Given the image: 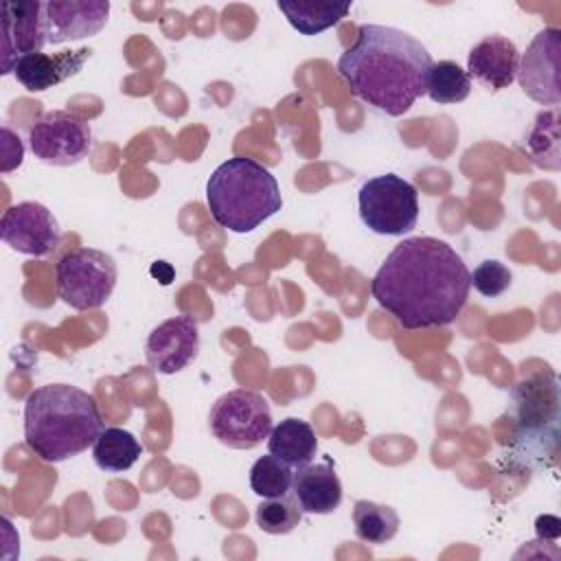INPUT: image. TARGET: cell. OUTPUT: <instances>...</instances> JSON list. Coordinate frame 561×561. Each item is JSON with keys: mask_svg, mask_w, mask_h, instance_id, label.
<instances>
[{"mask_svg": "<svg viewBox=\"0 0 561 561\" xmlns=\"http://www.w3.org/2000/svg\"><path fill=\"white\" fill-rule=\"evenodd\" d=\"M471 272L462 256L436 237L399 241L370 280V294L403 329L451 324L467 305Z\"/></svg>", "mask_w": 561, "mask_h": 561, "instance_id": "obj_1", "label": "cell"}, {"mask_svg": "<svg viewBox=\"0 0 561 561\" xmlns=\"http://www.w3.org/2000/svg\"><path fill=\"white\" fill-rule=\"evenodd\" d=\"M430 66L432 55L416 37L381 24H362L337 59L351 92L386 116L405 114L425 94Z\"/></svg>", "mask_w": 561, "mask_h": 561, "instance_id": "obj_2", "label": "cell"}, {"mask_svg": "<svg viewBox=\"0 0 561 561\" xmlns=\"http://www.w3.org/2000/svg\"><path fill=\"white\" fill-rule=\"evenodd\" d=\"M103 432L92 394L70 383H48L24 401V440L44 462H61L85 451Z\"/></svg>", "mask_w": 561, "mask_h": 561, "instance_id": "obj_3", "label": "cell"}, {"mask_svg": "<svg viewBox=\"0 0 561 561\" xmlns=\"http://www.w3.org/2000/svg\"><path fill=\"white\" fill-rule=\"evenodd\" d=\"M206 204L213 219L230 232H252L283 206L280 188L267 167L234 156L221 162L206 182Z\"/></svg>", "mask_w": 561, "mask_h": 561, "instance_id": "obj_4", "label": "cell"}, {"mask_svg": "<svg viewBox=\"0 0 561 561\" xmlns=\"http://www.w3.org/2000/svg\"><path fill=\"white\" fill-rule=\"evenodd\" d=\"M513 419L508 456L530 469L557 462L561 440V386L552 370L530 375L511 388Z\"/></svg>", "mask_w": 561, "mask_h": 561, "instance_id": "obj_5", "label": "cell"}, {"mask_svg": "<svg viewBox=\"0 0 561 561\" xmlns=\"http://www.w3.org/2000/svg\"><path fill=\"white\" fill-rule=\"evenodd\" d=\"M114 259L96 248H72L55 263L57 296L77 311L99 309L116 287Z\"/></svg>", "mask_w": 561, "mask_h": 561, "instance_id": "obj_6", "label": "cell"}, {"mask_svg": "<svg viewBox=\"0 0 561 561\" xmlns=\"http://www.w3.org/2000/svg\"><path fill=\"white\" fill-rule=\"evenodd\" d=\"M357 204L364 226L375 234L401 237L416 228V186L397 173H383L366 180L359 188Z\"/></svg>", "mask_w": 561, "mask_h": 561, "instance_id": "obj_7", "label": "cell"}, {"mask_svg": "<svg viewBox=\"0 0 561 561\" xmlns=\"http://www.w3.org/2000/svg\"><path fill=\"white\" fill-rule=\"evenodd\" d=\"M213 436L230 449H252L272 432V410L267 401L245 388L221 394L208 414Z\"/></svg>", "mask_w": 561, "mask_h": 561, "instance_id": "obj_8", "label": "cell"}, {"mask_svg": "<svg viewBox=\"0 0 561 561\" xmlns=\"http://www.w3.org/2000/svg\"><path fill=\"white\" fill-rule=\"evenodd\" d=\"M28 145L37 160L55 167L81 162L92 149L90 123L68 110H50L28 127Z\"/></svg>", "mask_w": 561, "mask_h": 561, "instance_id": "obj_9", "label": "cell"}, {"mask_svg": "<svg viewBox=\"0 0 561 561\" xmlns=\"http://www.w3.org/2000/svg\"><path fill=\"white\" fill-rule=\"evenodd\" d=\"M559 61H561V31L543 28L528 44L519 57L517 79L524 94L541 105H557L559 92Z\"/></svg>", "mask_w": 561, "mask_h": 561, "instance_id": "obj_10", "label": "cell"}, {"mask_svg": "<svg viewBox=\"0 0 561 561\" xmlns=\"http://www.w3.org/2000/svg\"><path fill=\"white\" fill-rule=\"evenodd\" d=\"M0 237L15 252L46 256L59 243V226L53 213L39 202H20L4 210Z\"/></svg>", "mask_w": 561, "mask_h": 561, "instance_id": "obj_11", "label": "cell"}, {"mask_svg": "<svg viewBox=\"0 0 561 561\" xmlns=\"http://www.w3.org/2000/svg\"><path fill=\"white\" fill-rule=\"evenodd\" d=\"M46 44V2L18 0L2 4V75L13 72L20 57L42 53Z\"/></svg>", "mask_w": 561, "mask_h": 561, "instance_id": "obj_12", "label": "cell"}, {"mask_svg": "<svg viewBox=\"0 0 561 561\" xmlns=\"http://www.w3.org/2000/svg\"><path fill=\"white\" fill-rule=\"evenodd\" d=\"M199 351V329L191 316H175L160 322L147 337L145 355L151 370L175 375L186 368Z\"/></svg>", "mask_w": 561, "mask_h": 561, "instance_id": "obj_13", "label": "cell"}, {"mask_svg": "<svg viewBox=\"0 0 561 561\" xmlns=\"http://www.w3.org/2000/svg\"><path fill=\"white\" fill-rule=\"evenodd\" d=\"M110 15L107 0H50L46 2V39L59 46L70 39L96 35Z\"/></svg>", "mask_w": 561, "mask_h": 561, "instance_id": "obj_14", "label": "cell"}, {"mask_svg": "<svg viewBox=\"0 0 561 561\" xmlns=\"http://www.w3.org/2000/svg\"><path fill=\"white\" fill-rule=\"evenodd\" d=\"M519 68V50L504 35H486L467 57V75L476 77L489 90L508 88Z\"/></svg>", "mask_w": 561, "mask_h": 561, "instance_id": "obj_15", "label": "cell"}, {"mask_svg": "<svg viewBox=\"0 0 561 561\" xmlns=\"http://www.w3.org/2000/svg\"><path fill=\"white\" fill-rule=\"evenodd\" d=\"M90 55H92L90 48L61 50L55 55L28 53L18 59V64L13 66V75L22 83V88H26L28 92H44L75 77L83 68Z\"/></svg>", "mask_w": 561, "mask_h": 561, "instance_id": "obj_16", "label": "cell"}, {"mask_svg": "<svg viewBox=\"0 0 561 561\" xmlns=\"http://www.w3.org/2000/svg\"><path fill=\"white\" fill-rule=\"evenodd\" d=\"M291 491L302 513L327 515L333 513L342 502V482L331 460L298 467L291 480Z\"/></svg>", "mask_w": 561, "mask_h": 561, "instance_id": "obj_17", "label": "cell"}, {"mask_svg": "<svg viewBox=\"0 0 561 561\" xmlns=\"http://www.w3.org/2000/svg\"><path fill=\"white\" fill-rule=\"evenodd\" d=\"M267 449L289 467L298 469L316 458L318 438L307 421L289 416L272 427L267 436Z\"/></svg>", "mask_w": 561, "mask_h": 561, "instance_id": "obj_18", "label": "cell"}, {"mask_svg": "<svg viewBox=\"0 0 561 561\" xmlns=\"http://www.w3.org/2000/svg\"><path fill=\"white\" fill-rule=\"evenodd\" d=\"M142 454L140 440L123 427H103L92 445V458L103 471H127Z\"/></svg>", "mask_w": 561, "mask_h": 561, "instance_id": "obj_19", "label": "cell"}, {"mask_svg": "<svg viewBox=\"0 0 561 561\" xmlns=\"http://www.w3.org/2000/svg\"><path fill=\"white\" fill-rule=\"evenodd\" d=\"M276 7L287 18L291 28H296L302 35H318V33L335 26L351 11L348 2L337 4V2H289V0H278Z\"/></svg>", "mask_w": 561, "mask_h": 561, "instance_id": "obj_20", "label": "cell"}, {"mask_svg": "<svg viewBox=\"0 0 561 561\" xmlns=\"http://www.w3.org/2000/svg\"><path fill=\"white\" fill-rule=\"evenodd\" d=\"M355 535L366 543H386L399 530V515L388 504H377L370 500H357L353 506Z\"/></svg>", "mask_w": 561, "mask_h": 561, "instance_id": "obj_21", "label": "cell"}, {"mask_svg": "<svg viewBox=\"0 0 561 561\" xmlns=\"http://www.w3.org/2000/svg\"><path fill=\"white\" fill-rule=\"evenodd\" d=\"M471 92V77L467 75L465 68H460L456 61L443 59V61H432L425 79V94L438 103V105H449V103H460L469 96Z\"/></svg>", "mask_w": 561, "mask_h": 561, "instance_id": "obj_22", "label": "cell"}, {"mask_svg": "<svg viewBox=\"0 0 561 561\" xmlns=\"http://www.w3.org/2000/svg\"><path fill=\"white\" fill-rule=\"evenodd\" d=\"M528 151L537 167L546 171H559L561 158H559V112L548 110L539 112L535 118V125L528 134Z\"/></svg>", "mask_w": 561, "mask_h": 561, "instance_id": "obj_23", "label": "cell"}, {"mask_svg": "<svg viewBox=\"0 0 561 561\" xmlns=\"http://www.w3.org/2000/svg\"><path fill=\"white\" fill-rule=\"evenodd\" d=\"M302 517V508L296 497L278 495V497H263V502L254 511L256 526L267 535H287L291 533Z\"/></svg>", "mask_w": 561, "mask_h": 561, "instance_id": "obj_24", "label": "cell"}, {"mask_svg": "<svg viewBox=\"0 0 561 561\" xmlns=\"http://www.w3.org/2000/svg\"><path fill=\"white\" fill-rule=\"evenodd\" d=\"M294 471L274 454L261 456L250 469V489L259 497H278L291 491Z\"/></svg>", "mask_w": 561, "mask_h": 561, "instance_id": "obj_25", "label": "cell"}, {"mask_svg": "<svg viewBox=\"0 0 561 561\" xmlns=\"http://www.w3.org/2000/svg\"><path fill=\"white\" fill-rule=\"evenodd\" d=\"M511 283H513L511 270H508L504 263L495 261V259L482 261V263L473 270V274H471V285H473V289H476L478 294H482L484 298H497V296H502V294L511 287Z\"/></svg>", "mask_w": 561, "mask_h": 561, "instance_id": "obj_26", "label": "cell"}]
</instances>
